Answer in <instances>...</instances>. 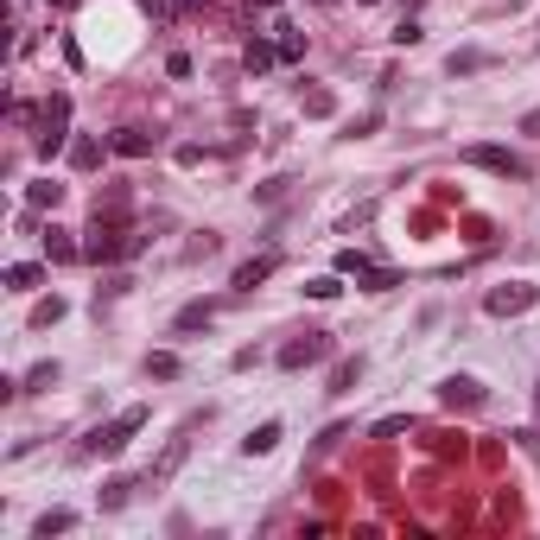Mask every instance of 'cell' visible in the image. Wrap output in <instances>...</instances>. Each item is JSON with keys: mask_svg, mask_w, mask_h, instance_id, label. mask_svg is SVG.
Instances as JSON below:
<instances>
[{"mask_svg": "<svg viewBox=\"0 0 540 540\" xmlns=\"http://www.w3.org/2000/svg\"><path fill=\"white\" fill-rule=\"evenodd\" d=\"M109 146H115L122 159H146V153H153V134H146V128H122V134L109 140Z\"/></svg>", "mask_w": 540, "mask_h": 540, "instance_id": "cell-11", "label": "cell"}, {"mask_svg": "<svg viewBox=\"0 0 540 540\" xmlns=\"http://www.w3.org/2000/svg\"><path fill=\"white\" fill-rule=\"evenodd\" d=\"M140 6H146V13H153V19H159V13H165V0H140Z\"/></svg>", "mask_w": 540, "mask_h": 540, "instance_id": "cell-34", "label": "cell"}, {"mask_svg": "<svg viewBox=\"0 0 540 540\" xmlns=\"http://www.w3.org/2000/svg\"><path fill=\"white\" fill-rule=\"evenodd\" d=\"M273 58H280V45H261V38H249V51H242V64H249V70H255V77H261V70H268Z\"/></svg>", "mask_w": 540, "mask_h": 540, "instance_id": "cell-23", "label": "cell"}, {"mask_svg": "<svg viewBox=\"0 0 540 540\" xmlns=\"http://www.w3.org/2000/svg\"><path fill=\"white\" fill-rule=\"evenodd\" d=\"M96 217H122V223H128V185H109V191L96 197Z\"/></svg>", "mask_w": 540, "mask_h": 540, "instance_id": "cell-19", "label": "cell"}, {"mask_svg": "<svg viewBox=\"0 0 540 540\" xmlns=\"http://www.w3.org/2000/svg\"><path fill=\"white\" fill-rule=\"evenodd\" d=\"M305 292H312V299H337L344 280H337V273H318V280H305Z\"/></svg>", "mask_w": 540, "mask_h": 540, "instance_id": "cell-28", "label": "cell"}, {"mask_svg": "<svg viewBox=\"0 0 540 540\" xmlns=\"http://www.w3.org/2000/svg\"><path fill=\"white\" fill-rule=\"evenodd\" d=\"M331 109H337V96H331V90H305V115H318V122H324Z\"/></svg>", "mask_w": 540, "mask_h": 540, "instance_id": "cell-27", "label": "cell"}, {"mask_svg": "<svg viewBox=\"0 0 540 540\" xmlns=\"http://www.w3.org/2000/svg\"><path fill=\"white\" fill-rule=\"evenodd\" d=\"M356 286H363V292H388V286H401V273L395 268H369V261H363V268H356Z\"/></svg>", "mask_w": 540, "mask_h": 540, "instance_id": "cell-16", "label": "cell"}, {"mask_svg": "<svg viewBox=\"0 0 540 540\" xmlns=\"http://www.w3.org/2000/svg\"><path fill=\"white\" fill-rule=\"evenodd\" d=\"M426 445H432V451H439V458H464V439H451V432H432V439H426Z\"/></svg>", "mask_w": 540, "mask_h": 540, "instance_id": "cell-30", "label": "cell"}, {"mask_svg": "<svg viewBox=\"0 0 540 540\" xmlns=\"http://www.w3.org/2000/svg\"><path fill=\"white\" fill-rule=\"evenodd\" d=\"M522 451H535V458H540V426H528V432H522Z\"/></svg>", "mask_w": 540, "mask_h": 540, "instance_id": "cell-33", "label": "cell"}, {"mask_svg": "<svg viewBox=\"0 0 540 540\" xmlns=\"http://www.w3.org/2000/svg\"><path fill=\"white\" fill-rule=\"evenodd\" d=\"M210 318H217V299H191V305H185V312H178L172 324H178V331H204Z\"/></svg>", "mask_w": 540, "mask_h": 540, "instance_id": "cell-13", "label": "cell"}, {"mask_svg": "<svg viewBox=\"0 0 540 540\" xmlns=\"http://www.w3.org/2000/svg\"><path fill=\"white\" fill-rule=\"evenodd\" d=\"M273 268H280V255H255V261H242V268H236V292H255Z\"/></svg>", "mask_w": 540, "mask_h": 540, "instance_id": "cell-9", "label": "cell"}, {"mask_svg": "<svg viewBox=\"0 0 540 540\" xmlns=\"http://www.w3.org/2000/svg\"><path fill=\"white\" fill-rule=\"evenodd\" d=\"M255 6H280V0H255Z\"/></svg>", "mask_w": 540, "mask_h": 540, "instance_id": "cell-36", "label": "cell"}, {"mask_svg": "<svg viewBox=\"0 0 540 540\" xmlns=\"http://www.w3.org/2000/svg\"><path fill=\"white\" fill-rule=\"evenodd\" d=\"M439 401L445 407H483V388L471 376H451V382H439Z\"/></svg>", "mask_w": 540, "mask_h": 540, "instance_id": "cell-7", "label": "cell"}, {"mask_svg": "<svg viewBox=\"0 0 540 540\" xmlns=\"http://www.w3.org/2000/svg\"><path fill=\"white\" fill-rule=\"evenodd\" d=\"M134 490H140L134 477H115V483L102 490V509H109V515H115V509H128V496H134Z\"/></svg>", "mask_w": 540, "mask_h": 540, "instance_id": "cell-22", "label": "cell"}, {"mask_svg": "<svg viewBox=\"0 0 540 540\" xmlns=\"http://www.w3.org/2000/svg\"><path fill=\"white\" fill-rule=\"evenodd\" d=\"M413 6H419V0H413Z\"/></svg>", "mask_w": 540, "mask_h": 540, "instance_id": "cell-38", "label": "cell"}, {"mask_svg": "<svg viewBox=\"0 0 540 540\" xmlns=\"http://www.w3.org/2000/svg\"><path fill=\"white\" fill-rule=\"evenodd\" d=\"M45 261L70 268V261H83V242H70V229H45Z\"/></svg>", "mask_w": 540, "mask_h": 540, "instance_id": "cell-8", "label": "cell"}, {"mask_svg": "<svg viewBox=\"0 0 540 540\" xmlns=\"http://www.w3.org/2000/svg\"><path fill=\"white\" fill-rule=\"evenodd\" d=\"M458 159L477 165V172H496V178H528V172H535V165H528L522 153H509V146H464Z\"/></svg>", "mask_w": 540, "mask_h": 540, "instance_id": "cell-4", "label": "cell"}, {"mask_svg": "<svg viewBox=\"0 0 540 540\" xmlns=\"http://www.w3.org/2000/svg\"><path fill=\"white\" fill-rule=\"evenodd\" d=\"M178 464H185V439H172V445H165V458H159V464H153V471H146V483H153V490H159V483H165V477H172V471H178Z\"/></svg>", "mask_w": 540, "mask_h": 540, "instance_id": "cell-18", "label": "cell"}, {"mask_svg": "<svg viewBox=\"0 0 540 540\" xmlns=\"http://www.w3.org/2000/svg\"><path fill=\"white\" fill-rule=\"evenodd\" d=\"M26 204H32V210H58V204H64V185L38 178V185H26Z\"/></svg>", "mask_w": 540, "mask_h": 540, "instance_id": "cell-17", "label": "cell"}, {"mask_svg": "<svg viewBox=\"0 0 540 540\" xmlns=\"http://www.w3.org/2000/svg\"><path fill=\"white\" fill-rule=\"evenodd\" d=\"M363 6H376V0H363Z\"/></svg>", "mask_w": 540, "mask_h": 540, "instance_id": "cell-37", "label": "cell"}, {"mask_svg": "<svg viewBox=\"0 0 540 540\" xmlns=\"http://www.w3.org/2000/svg\"><path fill=\"white\" fill-rule=\"evenodd\" d=\"M64 134H70V96L58 90V96L38 109V159H51V153L64 146Z\"/></svg>", "mask_w": 540, "mask_h": 540, "instance_id": "cell-5", "label": "cell"}, {"mask_svg": "<svg viewBox=\"0 0 540 540\" xmlns=\"http://www.w3.org/2000/svg\"><path fill=\"white\" fill-rule=\"evenodd\" d=\"M324 356H331V331H299L292 344H280L273 363H280L286 376H299V369H312V363H324Z\"/></svg>", "mask_w": 540, "mask_h": 540, "instance_id": "cell-3", "label": "cell"}, {"mask_svg": "<svg viewBox=\"0 0 540 540\" xmlns=\"http://www.w3.org/2000/svg\"><path fill=\"white\" fill-rule=\"evenodd\" d=\"M51 382H58V363H38V369H32V376L19 382V395H45Z\"/></svg>", "mask_w": 540, "mask_h": 540, "instance_id": "cell-25", "label": "cell"}, {"mask_svg": "<svg viewBox=\"0 0 540 540\" xmlns=\"http://www.w3.org/2000/svg\"><path fill=\"white\" fill-rule=\"evenodd\" d=\"M45 280V268H32V261H19V268H6V292H32Z\"/></svg>", "mask_w": 540, "mask_h": 540, "instance_id": "cell-21", "label": "cell"}, {"mask_svg": "<svg viewBox=\"0 0 540 540\" xmlns=\"http://www.w3.org/2000/svg\"><path fill=\"white\" fill-rule=\"evenodd\" d=\"M273 445H280V419H268V426H255V432L242 439V451H249V458H268Z\"/></svg>", "mask_w": 540, "mask_h": 540, "instance_id": "cell-15", "label": "cell"}, {"mask_svg": "<svg viewBox=\"0 0 540 540\" xmlns=\"http://www.w3.org/2000/svg\"><path fill=\"white\" fill-rule=\"evenodd\" d=\"M146 376H159V382H172V376H178V356H172V350H159V356H146Z\"/></svg>", "mask_w": 540, "mask_h": 540, "instance_id": "cell-29", "label": "cell"}, {"mask_svg": "<svg viewBox=\"0 0 540 540\" xmlns=\"http://www.w3.org/2000/svg\"><path fill=\"white\" fill-rule=\"evenodd\" d=\"M280 58H286V64H299V58H305V32H292V26H286V32H280Z\"/></svg>", "mask_w": 540, "mask_h": 540, "instance_id": "cell-26", "label": "cell"}, {"mask_svg": "<svg viewBox=\"0 0 540 540\" xmlns=\"http://www.w3.org/2000/svg\"><path fill=\"white\" fill-rule=\"evenodd\" d=\"M70 165H77V172H96V165H102V140H96V134L70 140Z\"/></svg>", "mask_w": 540, "mask_h": 540, "instance_id": "cell-14", "label": "cell"}, {"mask_svg": "<svg viewBox=\"0 0 540 540\" xmlns=\"http://www.w3.org/2000/svg\"><path fill=\"white\" fill-rule=\"evenodd\" d=\"M70 528H77V515H70V509H45V515H38V522H32V540L70 535Z\"/></svg>", "mask_w": 540, "mask_h": 540, "instance_id": "cell-10", "label": "cell"}, {"mask_svg": "<svg viewBox=\"0 0 540 540\" xmlns=\"http://www.w3.org/2000/svg\"><path fill=\"white\" fill-rule=\"evenodd\" d=\"M51 6H58V13H77V6H83V0H51Z\"/></svg>", "mask_w": 540, "mask_h": 540, "instance_id": "cell-35", "label": "cell"}, {"mask_svg": "<svg viewBox=\"0 0 540 540\" xmlns=\"http://www.w3.org/2000/svg\"><path fill=\"white\" fill-rule=\"evenodd\" d=\"M356 376H363V356H344V363L331 369V395H350V388H356Z\"/></svg>", "mask_w": 540, "mask_h": 540, "instance_id": "cell-20", "label": "cell"}, {"mask_svg": "<svg viewBox=\"0 0 540 540\" xmlns=\"http://www.w3.org/2000/svg\"><path fill=\"white\" fill-rule=\"evenodd\" d=\"M490 64H496L490 51H451V58H445V70H451V77H477V70H490Z\"/></svg>", "mask_w": 540, "mask_h": 540, "instance_id": "cell-12", "label": "cell"}, {"mask_svg": "<svg viewBox=\"0 0 540 540\" xmlns=\"http://www.w3.org/2000/svg\"><path fill=\"white\" fill-rule=\"evenodd\" d=\"M388 38H395V45H419V38H426V32H419V19H401V26H395V32H388Z\"/></svg>", "mask_w": 540, "mask_h": 540, "instance_id": "cell-32", "label": "cell"}, {"mask_svg": "<svg viewBox=\"0 0 540 540\" xmlns=\"http://www.w3.org/2000/svg\"><path fill=\"white\" fill-rule=\"evenodd\" d=\"M140 249H146V236H134L122 217H96L90 236H83V261H96V268L122 261V255H140Z\"/></svg>", "mask_w": 540, "mask_h": 540, "instance_id": "cell-1", "label": "cell"}, {"mask_svg": "<svg viewBox=\"0 0 540 540\" xmlns=\"http://www.w3.org/2000/svg\"><path fill=\"white\" fill-rule=\"evenodd\" d=\"M528 305H540V286H522V280H509V286H496V292L483 299L490 318H515V312H528Z\"/></svg>", "mask_w": 540, "mask_h": 540, "instance_id": "cell-6", "label": "cell"}, {"mask_svg": "<svg viewBox=\"0 0 540 540\" xmlns=\"http://www.w3.org/2000/svg\"><path fill=\"white\" fill-rule=\"evenodd\" d=\"M407 426H413V419H407V413H388V419H382V426H376V439H401Z\"/></svg>", "mask_w": 540, "mask_h": 540, "instance_id": "cell-31", "label": "cell"}, {"mask_svg": "<svg viewBox=\"0 0 540 540\" xmlns=\"http://www.w3.org/2000/svg\"><path fill=\"white\" fill-rule=\"evenodd\" d=\"M58 318H64V299H58V292L32 305V331H45V324H58Z\"/></svg>", "mask_w": 540, "mask_h": 540, "instance_id": "cell-24", "label": "cell"}, {"mask_svg": "<svg viewBox=\"0 0 540 540\" xmlns=\"http://www.w3.org/2000/svg\"><path fill=\"white\" fill-rule=\"evenodd\" d=\"M140 426H146V407H128V413H115L109 426H96L77 451H83V458H115V451H128V439H134Z\"/></svg>", "mask_w": 540, "mask_h": 540, "instance_id": "cell-2", "label": "cell"}]
</instances>
